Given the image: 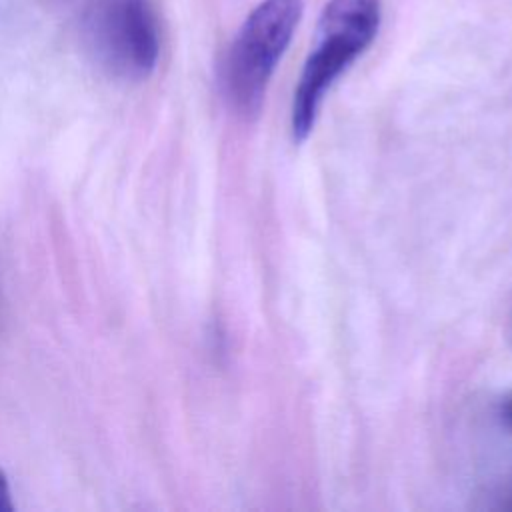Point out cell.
<instances>
[{
    "label": "cell",
    "mask_w": 512,
    "mask_h": 512,
    "mask_svg": "<svg viewBox=\"0 0 512 512\" xmlns=\"http://www.w3.org/2000/svg\"><path fill=\"white\" fill-rule=\"evenodd\" d=\"M96 62L116 78L142 80L160 56V30L150 0H98L86 22Z\"/></svg>",
    "instance_id": "cell-3"
},
{
    "label": "cell",
    "mask_w": 512,
    "mask_h": 512,
    "mask_svg": "<svg viewBox=\"0 0 512 512\" xmlns=\"http://www.w3.org/2000/svg\"><path fill=\"white\" fill-rule=\"evenodd\" d=\"M12 510H14V502H12L10 484L4 470L0 468V512H12Z\"/></svg>",
    "instance_id": "cell-4"
},
{
    "label": "cell",
    "mask_w": 512,
    "mask_h": 512,
    "mask_svg": "<svg viewBox=\"0 0 512 512\" xmlns=\"http://www.w3.org/2000/svg\"><path fill=\"white\" fill-rule=\"evenodd\" d=\"M510 498H512V494H510ZM510 506H512V504H510Z\"/></svg>",
    "instance_id": "cell-6"
},
{
    "label": "cell",
    "mask_w": 512,
    "mask_h": 512,
    "mask_svg": "<svg viewBox=\"0 0 512 512\" xmlns=\"http://www.w3.org/2000/svg\"><path fill=\"white\" fill-rule=\"evenodd\" d=\"M382 20L380 0H330L320 14L310 50L292 98V136L304 142L314 130L332 84L374 42Z\"/></svg>",
    "instance_id": "cell-1"
},
{
    "label": "cell",
    "mask_w": 512,
    "mask_h": 512,
    "mask_svg": "<svg viewBox=\"0 0 512 512\" xmlns=\"http://www.w3.org/2000/svg\"><path fill=\"white\" fill-rule=\"evenodd\" d=\"M502 416H504V420H506V424H508V428H512V394L508 396V400H506V404H504V410H502Z\"/></svg>",
    "instance_id": "cell-5"
},
{
    "label": "cell",
    "mask_w": 512,
    "mask_h": 512,
    "mask_svg": "<svg viewBox=\"0 0 512 512\" xmlns=\"http://www.w3.org/2000/svg\"><path fill=\"white\" fill-rule=\"evenodd\" d=\"M302 14L304 0H262L242 22L222 64V90L238 114L250 118L260 112Z\"/></svg>",
    "instance_id": "cell-2"
}]
</instances>
